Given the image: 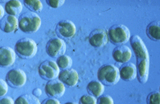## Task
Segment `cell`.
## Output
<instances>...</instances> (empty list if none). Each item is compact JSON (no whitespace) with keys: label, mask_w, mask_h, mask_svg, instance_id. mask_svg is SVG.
<instances>
[{"label":"cell","mask_w":160,"mask_h":104,"mask_svg":"<svg viewBox=\"0 0 160 104\" xmlns=\"http://www.w3.org/2000/svg\"><path fill=\"white\" fill-rule=\"evenodd\" d=\"M18 27V19L15 16L6 15L0 20V29L5 33H13Z\"/></svg>","instance_id":"cell-16"},{"label":"cell","mask_w":160,"mask_h":104,"mask_svg":"<svg viewBox=\"0 0 160 104\" xmlns=\"http://www.w3.org/2000/svg\"><path fill=\"white\" fill-rule=\"evenodd\" d=\"M27 80L25 71L21 69H12L6 75L7 84L13 88H20L25 86Z\"/></svg>","instance_id":"cell-7"},{"label":"cell","mask_w":160,"mask_h":104,"mask_svg":"<svg viewBox=\"0 0 160 104\" xmlns=\"http://www.w3.org/2000/svg\"><path fill=\"white\" fill-rule=\"evenodd\" d=\"M23 3L28 9L35 13L41 12L43 10V4L39 0H25Z\"/></svg>","instance_id":"cell-23"},{"label":"cell","mask_w":160,"mask_h":104,"mask_svg":"<svg viewBox=\"0 0 160 104\" xmlns=\"http://www.w3.org/2000/svg\"><path fill=\"white\" fill-rule=\"evenodd\" d=\"M150 59L137 60V75L140 83L144 84L147 82L149 75Z\"/></svg>","instance_id":"cell-15"},{"label":"cell","mask_w":160,"mask_h":104,"mask_svg":"<svg viewBox=\"0 0 160 104\" xmlns=\"http://www.w3.org/2000/svg\"><path fill=\"white\" fill-rule=\"evenodd\" d=\"M59 68L56 62L47 60L43 61L38 68V73L42 78L45 80H52L56 79L59 74Z\"/></svg>","instance_id":"cell-5"},{"label":"cell","mask_w":160,"mask_h":104,"mask_svg":"<svg viewBox=\"0 0 160 104\" xmlns=\"http://www.w3.org/2000/svg\"><path fill=\"white\" fill-rule=\"evenodd\" d=\"M15 51L9 46L0 47V67L8 68L12 66L16 61Z\"/></svg>","instance_id":"cell-12"},{"label":"cell","mask_w":160,"mask_h":104,"mask_svg":"<svg viewBox=\"0 0 160 104\" xmlns=\"http://www.w3.org/2000/svg\"><path fill=\"white\" fill-rule=\"evenodd\" d=\"M66 50L67 46L65 41L62 39L58 37L50 39L45 47L47 54L52 58H58L65 55Z\"/></svg>","instance_id":"cell-6"},{"label":"cell","mask_w":160,"mask_h":104,"mask_svg":"<svg viewBox=\"0 0 160 104\" xmlns=\"http://www.w3.org/2000/svg\"><path fill=\"white\" fill-rule=\"evenodd\" d=\"M65 104H78L76 102H67V103H65Z\"/></svg>","instance_id":"cell-33"},{"label":"cell","mask_w":160,"mask_h":104,"mask_svg":"<svg viewBox=\"0 0 160 104\" xmlns=\"http://www.w3.org/2000/svg\"><path fill=\"white\" fill-rule=\"evenodd\" d=\"M130 43L135 54L136 60L150 59L148 50L143 40L139 35H135L130 38Z\"/></svg>","instance_id":"cell-10"},{"label":"cell","mask_w":160,"mask_h":104,"mask_svg":"<svg viewBox=\"0 0 160 104\" xmlns=\"http://www.w3.org/2000/svg\"><path fill=\"white\" fill-rule=\"evenodd\" d=\"M14 104H41L39 99L32 94H25L19 97Z\"/></svg>","instance_id":"cell-21"},{"label":"cell","mask_w":160,"mask_h":104,"mask_svg":"<svg viewBox=\"0 0 160 104\" xmlns=\"http://www.w3.org/2000/svg\"><path fill=\"white\" fill-rule=\"evenodd\" d=\"M56 34L63 39H71L76 32L75 24L70 20H62L59 21L55 28Z\"/></svg>","instance_id":"cell-8"},{"label":"cell","mask_w":160,"mask_h":104,"mask_svg":"<svg viewBox=\"0 0 160 104\" xmlns=\"http://www.w3.org/2000/svg\"><path fill=\"white\" fill-rule=\"evenodd\" d=\"M34 97H41L42 95V91L40 88H35L33 91H32V94Z\"/></svg>","instance_id":"cell-31"},{"label":"cell","mask_w":160,"mask_h":104,"mask_svg":"<svg viewBox=\"0 0 160 104\" xmlns=\"http://www.w3.org/2000/svg\"><path fill=\"white\" fill-rule=\"evenodd\" d=\"M23 10V5L22 2L19 0H11L6 3L5 6V12L8 15L13 16H18L21 14Z\"/></svg>","instance_id":"cell-19"},{"label":"cell","mask_w":160,"mask_h":104,"mask_svg":"<svg viewBox=\"0 0 160 104\" xmlns=\"http://www.w3.org/2000/svg\"><path fill=\"white\" fill-rule=\"evenodd\" d=\"M19 28L23 32L33 34L41 27L42 19L38 14L33 12H26L18 19Z\"/></svg>","instance_id":"cell-1"},{"label":"cell","mask_w":160,"mask_h":104,"mask_svg":"<svg viewBox=\"0 0 160 104\" xmlns=\"http://www.w3.org/2000/svg\"><path fill=\"white\" fill-rule=\"evenodd\" d=\"M45 92L51 98H61L65 92V86L59 80H50L45 86Z\"/></svg>","instance_id":"cell-9"},{"label":"cell","mask_w":160,"mask_h":104,"mask_svg":"<svg viewBox=\"0 0 160 104\" xmlns=\"http://www.w3.org/2000/svg\"><path fill=\"white\" fill-rule=\"evenodd\" d=\"M110 41L115 45H122L127 43L131 38V32L125 25L116 24L110 27L107 32Z\"/></svg>","instance_id":"cell-3"},{"label":"cell","mask_w":160,"mask_h":104,"mask_svg":"<svg viewBox=\"0 0 160 104\" xmlns=\"http://www.w3.org/2000/svg\"><path fill=\"white\" fill-rule=\"evenodd\" d=\"M97 77L100 82L107 86L116 85L120 80L119 69L111 64H104L100 67L98 71Z\"/></svg>","instance_id":"cell-2"},{"label":"cell","mask_w":160,"mask_h":104,"mask_svg":"<svg viewBox=\"0 0 160 104\" xmlns=\"http://www.w3.org/2000/svg\"><path fill=\"white\" fill-rule=\"evenodd\" d=\"M132 55L131 50L124 45L116 47L112 51V57L119 63H127L131 59Z\"/></svg>","instance_id":"cell-14"},{"label":"cell","mask_w":160,"mask_h":104,"mask_svg":"<svg viewBox=\"0 0 160 104\" xmlns=\"http://www.w3.org/2000/svg\"><path fill=\"white\" fill-rule=\"evenodd\" d=\"M97 104H114L112 98L108 95H103L98 97Z\"/></svg>","instance_id":"cell-26"},{"label":"cell","mask_w":160,"mask_h":104,"mask_svg":"<svg viewBox=\"0 0 160 104\" xmlns=\"http://www.w3.org/2000/svg\"><path fill=\"white\" fill-rule=\"evenodd\" d=\"M56 64L59 69H62V70L68 69L71 68L72 66L73 61L71 57L68 55H63L59 57L57 59Z\"/></svg>","instance_id":"cell-22"},{"label":"cell","mask_w":160,"mask_h":104,"mask_svg":"<svg viewBox=\"0 0 160 104\" xmlns=\"http://www.w3.org/2000/svg\"><path fill=\"white\" fill-rule=\"evenodd\" d=\"M8 87L5 80L2 78H0V98L5 97L8 92Z\"/></svg>","instance_id":"cell-28"},{"label":"cell","mask_w":160,"mask_h":104,"mask_svg":"<svg viewBox=\"0 0 160 104\" xmlns=\"http://www.w3.org/2000/svg\"><path fill=\"white\" fill-rule=\"evenodd\" d=\"M146 34L149 39L159 42L160 40V23L159 21H154L147 26Z\"/></svg>","instance_id":"cell-20"},{"label":"cell","mask_w":160,"mask_h":104,"mask_svg":"<svg viewBox=\"0 0 160 104\" xmlns=\"http://www.w3.org/2000/svg\"><path fill=\"white\" fill-rule=\"evenodd\" d=\"M120 78L130 82L134 80L137 77L136 66L132 62H127L119 69Z\"/></svg>","instance_id":"cell-17"},{"label":"cell","mask_w":160,"mask_h":104,"mask_svg":"<svg viewBox=\"0 0 160 104\" xmlns=\"http://www.w3.org/2000/svg\"><path fill=\"white\" fill-rule=\"evenodd\" d=\"M78 104H97V99L90 95H85L80 98Z\"/></svg>","instance_id":"cell-25"},{"label":"cell","mask_w":160,"mask_h":104,"mask_svg":"<svg viewBox=\"0 0 160 104\" xmlns=\"http://www.w3.org/2000/svg\"><path fill=\"white\" fill-rule=\"evenodd\" d=\"M87 91L90 95L95 98H98L103 95L105 86L99 80H93L87 84Z\"/></svg>","instance_id":"cell-18"},{"label":"cell","mask_w":160,"mask_h":104,"mask_svg":"<svg viewBox=\"0 0 160 104\" xmlns=\"http://www.w3.org/2000/svg\"><path fill=\"white\" fill-rule=\"evenodd\" d=\"M41 104H61V103L57 98H50L44 100Z\"/></svg>","instance_id":"cell-30"},{"label":"cell","mask_w":160,"mask_h":104,"mask_svg":"<svg viewBox=\"0 0 160 104\" xmlns=\"http://www.w3.org/2000/svg\"><path fill=\"white\" fill-rule=\"evenodd\" d=\"M16 54L23 59L33 58L38 52V46L35 41L30 38H22L15 45Z\"/></svg>","instance_id":"cell-4"},{"label":"cell","mask_w":160,"mask_h":104,"mask_svg":"<svg viewBox=\"0 0 160 104\" xmlns=\"http://www.w3.org/2000/svg\"><path fill=\"white\" fill-rule=\"evenodd\" d=\"M108 41L107 32L103 28L94 30L88 36V42L90 45L96 48L103 47L107 44Z\"/></svg>","instance_id":"cell-11"},{"label":"cell","mask_w":160,"mask_h":104,"mask_svg":"<svg viewBox=\"0 0 160 104\" xmlns=\"http://www.w3.org/2000/svg\"><path fill=\"white\" fill-rule=\"evenodd\" d=\"M65 1V0H47V4L51 8H57L62 7Z\"/></svg>","instance_id":"cell-27"},{"label":"cell","mask_w":160,"mask_h":104,"mask_svg":"<svg viewBox=\"0 0 160 104\" xmlns=\"http://www.w3.org/2000/svg\"><path fill=\"white\" fill-rule=\"evenodd\" d=\"M0 104H14V101L11 97L5 96L0 98Z\"/></svg>","instance_id":"cell-29"},{"label":"cell","mask_w":160,"mask_h":104,"mask_svg":"<svg viewBox=\"0 0 160 104\" xmlns=\"http://www.w3.org/2000/svg\"><path fill=\"white\" fill-rule=\"evenodd\" d=\"M58 78L64 85L70 87L76 86L79 81V75L74 69L62 70L59 72Z\"/></svg>","instance_id":"cell-13"},{"label":"cell","mask_w":160,"mask_h":104,"mask_svg":"<svg viewBox=\"0 0 160 104\" xmlns=\"http://www.w3.org/2000/svg\"><path fill=\"white\" fill-rule=\"evenodd\" d=\"M160 92L159 91H155L151 92L147 98V104H160Z\"/></svg>","instance_id":"cell-24"},{"label":"cell","mask_w":160,"mask_h":104,"mask_svg":"<svg viewBox=\"0 0 160 104\" xmlns=\"http://www.w3.org/2000/svg\"><path fill=\"white\" fill-rule=\"evenodd\" d=\"M4 14H5V9L3 7V6L0 4V20L4 17Z\"/></svg>","instance_id":"cell-32"}]
</instances>
